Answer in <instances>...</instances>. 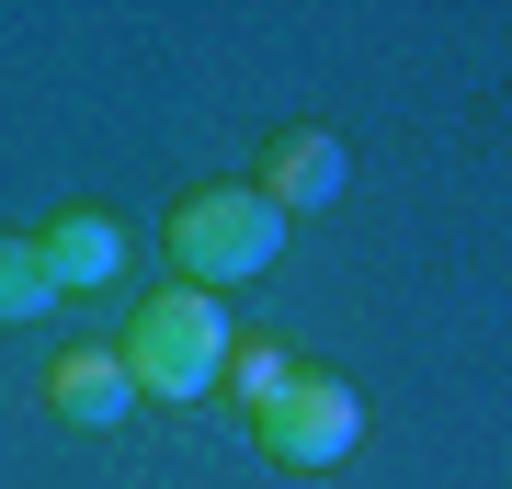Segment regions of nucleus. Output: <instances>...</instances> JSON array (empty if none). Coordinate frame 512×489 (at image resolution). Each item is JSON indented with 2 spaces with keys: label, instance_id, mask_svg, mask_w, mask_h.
<instances>
[{
  "label": "nucleus",
  "instance_id": "nucleus-8",
  "mask_svg": "<svg viewBox=\"0 0 512 489\" xmlns=\"http://www.w3.org/2000/svg\"><path fill=\"white\" fill-rule=\"evenodd\" d=\"M57 308V273L35 251V228H0V319H46Z\"/></svg>",
  "mask_w": 512,
  "mask_h": 489
},
{
  "label": "nucleus",
  "instance_id": "nucleus-5",
  "mask_svg": "<svg viewBox=\"0 0 512 489\" xmlns=\"http://www.w3.org/2000/svg\"><path fill=\"white\" fill-rule=\"evenodd\" d=\"M46 410L69 421V433H114V421L137 410V376H126V353L114 342H69L46 364Z\"/></svg>",
  "mask_w": 512,
  "mask_h": 489
},
{
  "label": "nucleus",
  "instance_id": "nucleus-7",
  "mask_svg": "<svg viewBox=\"0 0 512 489\" xmlns=\"http://www.w3.org/2000/svg\"><path fill=\"white\" fill-rule=\"evenodd\" d=\"M217 387H228V399L262 421V410H274L285 387H296V353L274 342V330H239V342H228V376H217Z\"/></svg>",
  "mask_w": 512,
  "mask_h": 489
},
{
  "label": "nucleus",
  "instance_id": "nucleus-3",
  "mask_svg": "<svg viewBox=\"0 0 512 489\" xmlns=\"http://www.w3.org/2000/svg\"><path fill=\"white\" fill-rule=\"evenodd\" d=\"M251 433H262V455H274V467L319 478V467H342V455L365 444V387L330 376V364H296V387L251 421Z\"/></svg>",
  "mask_w": 512,
  "mask_h": 489
},
{
  "label": "nucleus",
  "instance_id": "nucleus-1",
  "mask_svg": "<svg viewBox=\"0 0 512 489\" xmlns=\"http://www.w3.org/2000/svg\"><path fill=\"white\" fill-rule=\"evenodd\" d=\"M228 342H239V330H228V308H217L205 285H160V296L126 319L114 353H126L137 399H205V387L228 376Z\"/></svg>",
  "mask_w": 512,
  "mask_h": 489
},
{
  "label": "nucleus",
  "instance_id": "nucleus-4",
  "mask_svg": "<svg viewBox=\"0 0 512 489\" xmlns=\"http://www.w3.org/2000/svg\"><path fill=\"white\" fill-rule=\"evenodd\" d=\"M342 182H353V160H342L330 126H274V137H262L251 194L274 205V217H319V205H342Z\"/></svg>",
  "mask_w": 512,
  "mask_h": 489
},
{
  "label": "nucleus",
  "instance_id": "nucleus-2",
  "mask_svg": "<svg viewBox=\"0 0 512 489\" xmlns=\"http://www.w3.org/2000/svg\"><path fill=\"white\" fill-rule=\"evenodd\" d=\"M171 251H183V285H251V273H274L285 251V217L251 194V182H194V194H171Z\"/></svg>",
  "mask_w": 512,
  "mask_h": 489
},
{
  "label": "nucleus",
  "instance_id": "nucleus-6",
  "mask_svg": "<svg viewBox=\"0 0 512 489\" xmlns=\"http://www.w3.org/2000/svg\"><path fill=\"white\" fill-rule=\"evenodd\" d=\"M35 251L57 273V296H69V285H114V273H126V228H114L103 205H69L57 228H35Z\"/></svg>",
  "mask_w": 512,
  "mask_h": 489
}]
</instances>
